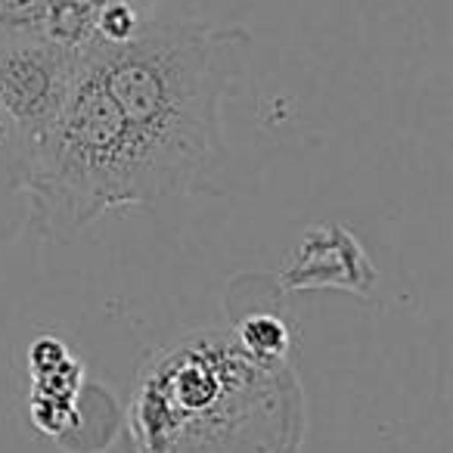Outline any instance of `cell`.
<instances>
[{
  "instance_id": "cell-6",
  "label": "cell",
  "mask_w": 453,
  "mask_h": 453,
  "mask_svg": "<svg viewBox=\"0 0 453 453\" xmlns=\"http://www.w3.org/2000/svg\"><path fill=\"white\" fill-rule=\"evenodd\" d=\"M50 0H0V38L7 35H44Z\"/></svg>"
},
{
  "instance_id": "cell-2",
  "label": "cell",
  "mask_w": 453,
  "mask_h": 453,
  "mask_svg": "<svg viewBox=\"0 0 453 453\" xmlns=\"http://www.w3.org/2000/svg\"><path fill=\"white\" fill-rule=\"evenodd\" d=\"M127 426L137 453H298L304 401L286 360L196 329L143 366Z\"/></svg>"
},
{
  "instance_id": "cell-5",
  "label": "cell",
  "mask_w": 453,
  "mask_h": 453,
  "mask_svg": "<svg viewBox=\"0 0 453 453\" xmlns=\"http://www.w3.org/2000/svg\"><path fill=\"white\" fill-rule=\"evenodd\" d=\"M236 339L249 348L252 354L267 360H286V351H289V333L286 326L277 320V317H249L240 329H236Z\"/></svg>"
},
{
  "instance_id": "cell-4",
  "label": "cell",
  "mask_w": 453,
  "mask_h": 453,
  "mask_svg": "<svg viewBox=\"0 0 453 453\" xmlns=\"http://www.w3.org/2000/svg\"><path fill=\"white\" fill-rule=\"evenodd\" d=\"M28 171V146L0 109V196H13L22 189Z\"/></svg>"
},
{
  "instance_id": "cell-1",
  "label": "cell",
  "mask_w": 453,
  "mask_h": 453,
  "mask_svg": "<svg viewBox=\"0 0 453 453\" xmlns=\"http://www.w3.org/2000/svg\"><path fill=\"white\" fill-rule=\"evenodd\" d=\"M246 50L242 28L205 22L78 47L63 109L28 156V224L69 242L109 211L205 189L226 162L224 96Z\"/></svg>"
},
{
  "instance_id": "cell-3",
  "label": "cell",
  "mask_w": 453,
  "mask_h": 453,
  "mask_svg": "<svg viewBox=\"0 0 453 453\" xmlns=\"http://www.w3.org/2000/svg\"><path fill=\"white\" fill-rule=\"evenodd\" d=\"M75 69L78 47L47 35L0 38V109L26 140L28 156L63 109Z\"/></svg>"
}]
</instances>
